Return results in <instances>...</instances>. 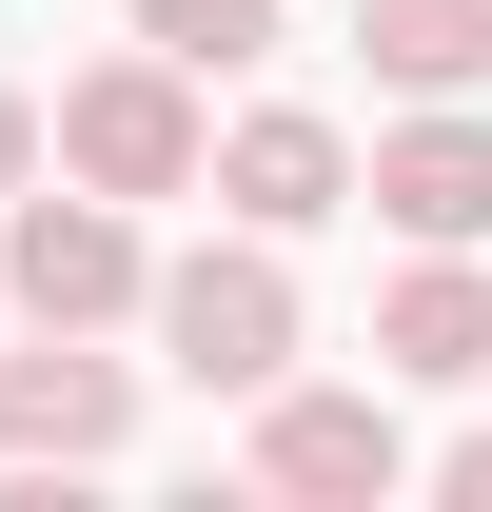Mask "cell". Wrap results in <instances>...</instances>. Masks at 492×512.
<instances>
[{
    "label": "cell",
    "mask_w": 492,
    "mask_h": 512,
    "mask_svg": "<svg viewBox=\"0 0 492 512\" xmlns=\"http://www.w3.org/2000/svg\"><path fill=\"white\" fill-rule=\"evenodd\" d=\"M138 296H158V335H178L197 394H276V375H296V276H276V237L178 256V276H138Z\"/></svg>",
    "instance_id": "6da1fadb"
},
{
    "label": "cell",
    "mask_w": 492,
    "mask_h": 512,
    "mask_svg": "<svg viewBox=\"0 0 492 512\" xmlns=\"http://www.w3.org/2000/svg\"><path fill=\"white\" fill-rule=\"evenodd\" d=\"M60 178H79V197H178V178H197V99H178L158 40L99 60V79H60Z\"/></svg>",
    "instance_id": "7a4b0ae2"
},
{
    "label": "cell",
    "mask_w": 492,
    "mask_h": 512,
    "mask_svg": "<svg viewBox=\"0 0 492 512\" xmlns=\"http://www.w3.org/2000/svg\"><path fill=\"white\" fill-rule=\"evenodd\" d=\"M0 296H20L40 335L138 316V217H119V197H20V217H0Z\"/></svg>",
    "instance_id": "3957f363"
},
{
    "label": "cell",
    "mask_w": 492,
    "mask_h": 512,
    "mask_svg": "<svg viewBox=\"0 0 492 512\" xmlns=\"http://www.w3.org/2000/svg\"><path fill=\"white\" fill-rule=\"evenodd\" d=\"M197 158H217V197H237L256 237H315V217L355 197V158H335V119H296V99H256V119H237V138H197Z\"/></svg>",
    "instance_id": "277c9868"
},
{
    "label": "cell",
    "mask_w": 492,
    "mask_h": 512,
    "mask_svg": "<svg viewBox=\"0 0 492 512\" xmlns=\"http://www.w3.org/2000/svg\"><path fill=\"white\" fill-rule=\"evenodd\" d=\"M374 217L473 256V237H492V119H453V99H433L414 138H374Z\"/></svg>",
    "instance_id": "5b68a950"
},
{
    "label": "cell",
    "mask_w": 492,
    "mask_h": 512,
    "mask_svg": "<svg viewBox=\"0 0 492 512\" xmlns=\"http://www.w3.org/2000/svg\"><path fill=\"white\" fill-rule=\"evenodd\" d=\"M119 414H138V375L119 355H0V453H20V473H40V453H119Z\"/></svg>",
    "instance_id": "8992f818"
},
{
    "label": "cell",
    "mask_w": 492,
    "mask_h": 512,
    "mask_svg": "<svg viewBox=\"0 0 492 512\" xmlns=\"http://www.w3.org/2000/svg\"><path fill=\"white\" fill-rule=\"evenodd\" d=\"M256 473H276V493H394L414 453H394L374 394H276V414H256Z\"/></svg>",
    "instance_id": "52a82bcc"
},
{
    "label": "cell",
    "mask_w": 492,
    "mask_h": 512,
    "mask_svg": "<svg viewBox=\"0 0 492 512\" xmlns=\"http://www.w3.org/2000/svg\"><path fill=\"white\" fill-rule=\"evenodd\" d=\"M374 355H394V375H433V394H453V375H492V276H473L453 237H433L414 276L374 296Z\"/></svg>",
    "instance_id": "ba28073f"
},
{
    "label": "cell",
    "mask_w": 492,
    "mask_h": 512,
    "mask_svg": "<svg viewBox=\"0 0 492 512\" xmlns=\"http://www.w3.org/2000/svg\"><path fill=\"white\" fill-rule=\"evenodd\" d=\"M355 40H374L394 99H473L492 79V0H355Z\"/></svg>",
    "instance_id": "9c48e42d"
},
{
    "label": "cell",
    "mask_w": 492,
    "mask_h": 512,
    "mask_svg": "<svg viewBox=\"0 0 492 512\" xmlns=\"http://www.w3.org/2000/svg\"><path fill=\"white\" fill-rule=\"evenodd\" d=\"M138 40L178 79H237V60H276V0H138Z\"/></svg>",
    "instance_id": "30bf717a"
},
{
    "label": "cell",
    "mask_w": 492,
    "mask_h": 512,
    "mask_svg": "<svg viewBox=\"0 0 492 512\" xmlns=\"http://www.w3.org/2000/svg\"><path fill=\"white\" fill-rule=\"evenodd\" d=\"M433 493H473V512H492V434H453V453H433Z\"/></svg>",
    "instance_id": "8fae6325"
},
{
    "label": "cell",
    "mask_w": 492,
    "mask_h": 512,
    "mask_svg": "<svg viewBox=\"0 0 492 512\" xmlns=\"http://www.w3.org/2000/svg\"><path fill=\"white\" fill-rule=\"evenodd\" d=\"M20 178H40V119H20V99H0V197H20Z\"/></svg>",
    "instance_id": "7c38bea8"
}]
</instances>
